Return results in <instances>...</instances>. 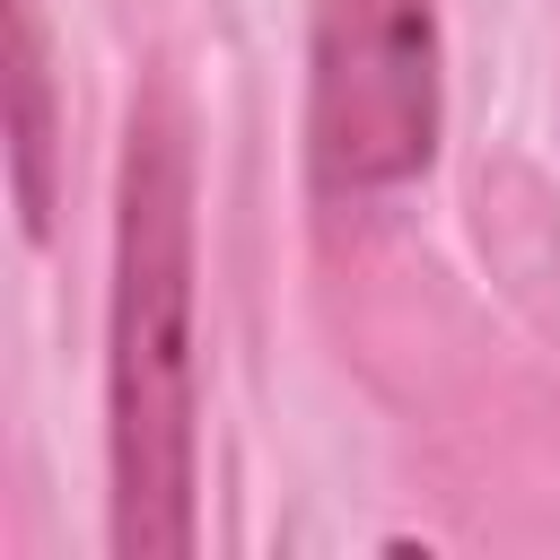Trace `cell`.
<instances>
[{"label":"cell","instance_id":"1","mask_svg":"<svg viewBox=\"0 0 560 560\" xmlns=\"http://www.w3.org/2000/svg\"><path fill=\"white\" fill-rule=\"evenodd\" d=\"M201 446V324H192V140L166 88L131 105L114 175V298H105V464L114 551H192Z\"/></svg>","mask_w":560,"mask_h":560},{"label":"cell","instance_id":"2","mask_svg":"<svg viewBox=\"0 0 560 560\" xmlns=\"http://www.w3.org/2000/svg\"><path fill=\"white\" fill-rule=\"evenodd\" d=\"M438 9L429 0H324L306 70V175L324 201H376L438 158Z\"/></svg>","mask_w":560,"mask_h":560},{"label":"cell","instance_id":"3","mask_svg":"<svg viewBox=\"0 0 560 560\" xmlns=\"http://www.w3.org/2000/svg\"><path fill=\"white\" fill-rule=\"evenodd\" d=\"M9 158H18V219L44 245L52 236V201H61V114H52V44H44V9L9 0Z\"/></svg>","mask_w":560,"mask_h":560}]
</instances>
